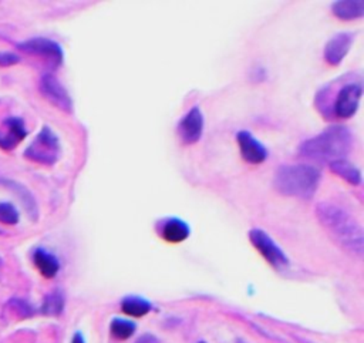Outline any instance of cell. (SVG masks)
Listing matches in <instances>:
<instances>
[{"mask_svg":"<svg viewBox=\"0 0 364 343\" xmlns=\"http://www.w3.org/2000/svg\"><path fill=\"white\" fill-rule=\"evenodd\" d=\"M60 140L50 127L45 125L36 138L26 148L25 157L33 163L53 165L60 157Z\"/></svg>","mask_w":364,"mask_h":343,"instance_id":"4","label":"cell"},{"mask_svg":"<svg viewBox=\"0 0 364 343\" xmlns=\"http://www.w3.org/2000/svg\"><path fill=\"white\" fill-rule=\"evenodd\" d=\"M137 331V325L130 319L114 318L110 322V332L118 340L130 339Z\"/></svg>","mask_w":364,"mask_h":343,"instance_id":"20","label":"cell"},{"mask_svg":"<svg viewBox=\"0 0 364 343\" xmlns=\"http://www.w3.org/2000/svg\"><path fill=\"white\" fill-rule=\"evenodd\" d=\"M320 171L310 164H286L277 168L273 187L282 196L310 200L320 184Z\"/></svg>","mask_w":364,"mask_h":343,"instance_id":"3","label":"cell"},{"mask_svg":"<svg viewBox=\"0 0 364 343\" xmlns=\"http://www.w3.org/2000/svg\"><path fill=\"white\" fill-rule=\"evenodd\" d=\"M134 343H161L160 339L153 333H144L141 335Z\"/></svg>","mask_w":364,"mask_h":343,"instance_id":"24","label":"cell"},{"mask_svg":"<svg viewBox=\"0 0 364 343\" xmlns=\"http://www.w3.org/2000/svg\"><path fill=\"white\" fill-rule=\"evenodd\" d=\"M8 306L12 308L20 318H29L34 313V309L28 302L21 301V299H12Z\"/></svg>","mask_w":364,"mask_h":343,"instance_id":"22","label":"cell"},{"mask_svg":"<svg viewBox=\"0 0 364 343\" xmlns=\"http://www.w3.org/2000/svg\"><path fill=\"white\" fill-rule=\"evenodd\" d=\"M316 217L340 248L358 258L363 256V228L350 212L333 202H320L316 207Z\"/></svg>","mask_w":364,"mask_h":343,"instance_id":"1","label":"cell"},{"mask_svg":"<svg viewBox=\"0 0 364 343\" xmlns=\"http://www.w3.org/2000/svg\"><path fill=\"white\" fill-rule=\"evenodd\" d=\"M0 265H2V260H0Z\"/></svg>","mask_w":364,"mask_h":343,"instance_id":"27","label":"cell"},{"mask_svg":"<svg viewBox=\"0 0 364 343\" xmlns=\"http://www.w3.org/2000/svg\"><path fill=\"white\" fill-rule=\"evenodd\" d=\"M237 141L241 149L242 158L249 164H262L268 158L266 147L256 140V137L249 132H239L237 134Z\"/></svg>","mask_w":364,"mask_h":343,"instance_id":"12","label":"cell"},{"mask_svg":"<svg viewBox=\"0 0 364 343\" xmlns=\"http://www.w3.org/2000/svg\"><path fill=\"white\" fill-rule=\"evenodd\" d=\"M0 184H3L5 187H8L13 192H16L17 197L20 198V201L23 202V205H25V208H26L29 216H32L33 220L37 218V216H39L37 202H36L34 197L32 196V192L25 185H21V184H19L16 181H12V180H5V178L0 180Z\"/></svg>","mask_w":364,"mask_h":343,"instance_id":"18","label":"cell"},{"mask_svg":"<svg viewBox=\"0 0 364 343\" xmlns=\"http://www.w3.org/2000/svg\"><path fill=\"white\" fill-rule=\"evenodd\" d=\"M20 57L12 52H0V67H9L13 64H17Z\"/></svg>","mask_w":364,"mask_h":343,"instance_id":"23","label":"cell"},{"mask_svg":"<svg viewBox=\"0 0 364 343\" xmlns=\"http://www.w3.org/2000/svg\"><path fill=\"white\" fill-rule=\"evenodd\" d=\"M177 132L184 144H195L201 140L204 133V114L200 107H192L180 120Z\"/></svg>","mask_w":364,"mask_h":343,"instance_id":"9","label":"cell"},{"mask_svg":"<svg viewBox=\"0 0 364 343\" xmlns=\"http://www.w3.org/2000/svg\"><path fill=\"white\" fill-rule=\"evenodd\" d=\"M353 145V136L345 125H330L320 134L305 140L299 153L302 157L313 161L332 163L345 160Z\"/></svg>","mask_w":364,"mask_h":343,"instance_id":"2","label":"cell"},{"mask_svg":"<svg viewBox=\"0 0 364 343\" xmlns=\"http://www.w3.org/2000/svg\"><path fill=\"white\" fill-rule=\"evenodd\" d=\"M17 48L28 54L45 59L53 67H58L64 59L63 49L58 43L46 37H33L25 40L19 43Z\"/></svg>","mask_w":364,"mask_h":343,"instance_id":"7","label":"cell"},{"mask_svg":"<svg viewBox=\"0 0 364 343\" xmlns=\"http://www.w3.org/2000/svg\"><path fill=\"white\" fill-rule=\"evenodd\" d=\"M40 92L49 103H52L58 110L72 113L73 112V100L66 90V87L60 83V80L50 73L43 74L40 79Z\"/></svg>","mask_w":364,"mask_h":343,"instance_id":"8","label":"cell"},{"mask_svg":"<svg viewBox=\"0 0 364 343\" xmlns=\"http://www.w3.org/2000/svg\"><path fill=\"white\" fill-rule=\"evenodd\" d=\"M160 233L164 241L169 244L184 242L191 233L189 225L180 218H167L160 225Z\"/></svg>","mask_w":364,"mask_h":343,"instance_id":"13","label":"cell"},{"mask_svg":"<svg viewBox=\"0 0 364 343\" xmlns=\"http://www.w3.org/2000/svg\"><path fill=\"white\" fill-rule=\"evenodd\" d=\"M354 41V34L353 33H337L334 34L325 46L323 56L325 60L332 64V66H339V64L345 60L347 56L352 45Z\"/></svg>","mask_w":364,"mask_h":343,"instance_id":"11","label":"cell"},{"mask_svg":"<svg viewBox=\"0 0 364 343\" xmlns=\"http://www.w3.org/2000/svg\"><path fill=\"white\" fill-rule=\"evenodd\" d=\"M329 167L337 177L343 178L350 185H360L361 184V171L354 164L349 163L346 158L332 161V163H329Z\"/></svg>","mask_w":364,"mask_h":343,"instance_id":"17","label":"cell"},{"mask_svg":"<svg viewBox=\"0 0 364 343\" xmlns=\"http://www.w3.org/2000/svg\"><path fill=\"white\" fill-rule=\"evenodd\" d=\"M198 343H206V342H204V340H201V342H198Z\"/></svg>","mask_w":364,"mask_h":343,"instance_id":"26","label":"cell"},{"mask_svg":"<svg viewBox=\"0 0 364 343\" xmlns=\"http://www.w3.org/2000/svg\"><path fill=\"white\" fill-rule=\"evenodd\" d=\"M332 12L340 20H357L364 16V2L363 0H341V2H334Z\"/></svg>","mask_w":364,"mask_h":343,"instance_id":"15","label":"cell"},{"mask_svg":"<svg viewBox=\"0 0 364 343\" xmlns=\"http://www.w3.org/2000/svg\"><path fill=\"white\" fill-rule=\"evenodd\" d=\"M19 211L10 202H0V222L6 225H16L19 222Z\"/></svg>","mask_w":364,"mask_h":343,"instance_id":"21","label":"cell"},{"mask_svg":"<svg viewBox=\"0 0 364 343\" xmlns=\"http://www.w3.org/2000/svg\"><path fill=\"white\" fill-rule=\"evenodd\" d=\"M33 262L39 269V272L45 278H47V280H52V278H54L60 271V262L57 260V256L43 248L34 251Z\"/></svg>","mask_w":364,"mask_h":343,"instance_id":"14","label":"cell"},{"mask_svg":"<svg viewBox=\"0 0 364 343\" xmlns=\"http://www.w3.org/2000/svg\"><path fill=\"white\" fill-rule=\"evenodd\" d=\"M26 137V125L20 117H8L0 124V148L5 152H12Z\"/></svg>","mask_w":364,"mask_h":343,"instance_id":"10","label":"cell"},{"mask_svg":"<svg viewBox=\"0 0 364 343\" xmlns=\"http://www.w3.org/2000/svg\"><path fill=\"white\" fill-rule=\"evenodd\" d=\"M249 240L252 245L258 249V252L268 261L270 267L277 271L286 269L289 267L288 255L282 251V248L277 245L270 237L261 228H253L249 231Z\"/></svg>","mask_w":364,"mask_h":343,"instance_id":"5","label":"cell"},{"mask_svg":"<svg viewBox=\"0 0 364 343\" xmlns=\"http://www.w3.org/2000/svg\"><path fill=\"white\" fill-rule=\"evenodd\" d=\"M121 311L133 318H142L153 311V305L142 296L130 295L121 301Z\"/></svg>","mask_w":364,"mask_h":343,"instance_id":"16","label":"cell"},{"mask_svg":"<svg viewBox=\"0 0 364 343\" xmlns=\"http://www.w3.org/2000/svg\"><path fill=\"white\" fill-rule=\"evenodd\" d=\"M64 304H66V299H64L63 292L53 291L52 293L46 295L40 308V313L46 316H58L64 311Z\"/></svg>","mask_w":364,"mask_h":343,"instance_id":"19","label":"cell"},{"mask_svg":"<svg viewBox=\"0 0 364 343\" xmlns=\"http://www.w3.org/2000/svg\"><path fill=\"white\" fill-rule=\"evenodd\" d=\"M72 343H85V339H84L83 333H81V332H76V333L73 335Z\"/></svg>","mask_w":364,"mask_h":343,"instance_id":"25","label":"cell"},{"mask_svg":"<svg viewBox=\"0 0 364 343\" xmlns=\"http://www.w3.org/2000/svg\"><path fill=\"white\" fill-rule=\"evenodd\" d=\"M363 96V85L360 81H349L337 90L332 104V116L339 118H350L356 114Z\"/></svg>","mask_w":364,"mask_h":343,"instance_id":"6","label":"cell"}]
</instances>
